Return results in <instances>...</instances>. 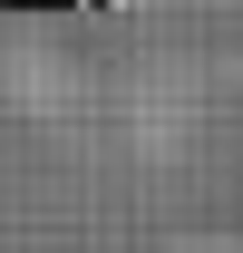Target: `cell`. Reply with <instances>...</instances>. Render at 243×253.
I'll use <instances>...</instances> for the list:
<instances>
[]
</instances>
